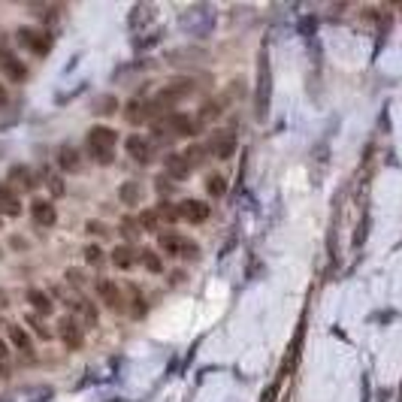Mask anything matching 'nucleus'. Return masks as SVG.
I'll list each match as a JSON object with an SVG mask.
<instances>
[{
  "label": "nucleus",
  "mask_w": 402,
  "mask_h": 402,
  "mask_svg": "<svg viewBox=\"0 0 402 402\" xmlns=\"http://www.w3.org/2000/svg\"><path fill=\"white\" fill-rule=\"evenodd\" d=\"M269 91H272V73H269V58H267V52H263L260 55V76H257V100H254L257 118H263L269 112Z\"/></svg>",
  "instance_id": "f257e3e1"
},
{
  "label": "nucleus",
  "mask_w": 402,
  "mask_h": 402,
  "mask_svg": "<svg viewBox=\"0 0 402 402\" xmlns=\"http://www.w3.org/2000/svg\"><path fill=\"white\" fill-rule=\"evenodd\" d=\"M166 131L170 136H197L203 131V121L200 115H185V112H172V115H166Z\"/></svg>",
  "instance_id": "f03ea898"
},
{
  "label": "nucleus",
  "mask_w": 402,
  "mask_h": 402,
  "mask_svg": "<svg viewBox=\"0 0 402 402\" xmlns=\"http://www.w3.org/2000/svg\"><path fill=\"white\" fill-rule=\"evenodd\" d=\"M206 151L212 157H218V161H227V157H233V151H236V133L233 131H215L209 136V146Z\"/></svg>",
  "instance_id": "7ed1b4c3"
},
{
  "label": "nucleus",
  "mask_w": 402,
  "mask_h": 402,
  "mask_svg": "<svg viewBox=\"0 0 402 402\" xmlns=\"http://www.w3.org/2000/svg\"><path fill=\"white\" fill-rule=\"evenodd\" d=\"M19 43L27 45L34 55H49V49H52V36L36 27H19Z\"/></svg>",
  "instance_id": "20e7f679"
},
{
  "label": "nucleus",
  "mask_w": 402,
  "mask_h": 402,
  "mask_svg": "<svg viewBox=\"0 0 402 402\" xmlns=\"http://www.w3.org/2000/svg\"><path fill=\"white\" fill-rule=\"evenodd\" d=\"M157 245H161V252H166L170 257H197V248L188 239H181L179 233H161Z\"/></svg>",
  "instance_id": "39448f33"
},
{
  "label": "nucleus",
  "mask_w": 402,
  "mask_h": 402,
  "mask_svg": "<svg viewBox=\"0 0 402 402\" xmlns=\"http://www.w3.org/2000/svg\"><path fill=\"white\" fill-rule=\"evenodd\" d=\"M124 146H127V155L136 164H151V157H155V142L146 139V136H131Z\"/></svg>",
  "instance_id": "423d86ee"
},
{
  "label": "nucleus",
  "mask_w": 402,
  "mask_h": 402,
  "mask_svg": "<svg viewBox=\"0 0 402 402\" xmlns=\"http://www.w3.org/2000/svg\"><path fill=\"white\" fill-rule=\"evenodd\" d=\"M58 336H60V342H64L67 348H70V351H79L82 342H85V339H82L79 324H76L73 317H64V321L58 324Z\"/></svg>",
  "instance_id": "0eeeda50"
},
{
  "label": "nucleus",
  "mask_w": 402,
  "mask_h": 402,
  "mask_svg": "<svg viewBox=\"0 0 402 402\" xmlns=\"http://www.w3.org/2000/svg\"><path fill=\"white\" fill-rule=\"evenodd\" d=\"M179 218H185V221H191V224H203L209 218V206L203 200H181Z\"/></svg>",
  "instance_id": "6e6552de"
},
{
  "label": "nucleus",
  "mask_w": 402,
  "mask_h": 402,
  "mask_svg": "<svg viewBox=\"0 0 402 402\" xmlns=\"http://www.w3.org/2000/svg\"><path fill=\"white\" fill-rule=\"evenodd\" d=\"M0 70H3L6 76H10L12 82H21V79H25V76H27V67L21 64V60L15 58L10 49H3V45H0Z\"/></svg>",
  "instance_id": "1a4fd4ad"
},
{
  "label": "nucleus",
  "mask_w": 402,
  "mask_h": 402,
  "mask_svg": "<svg viewBox=\"0 0 402 402\" xmlns=\"http://www.w3.org/2000/svg\"><path fill=\"white\" fill-rule=\"evenodd\" d=\"M0 215L6 218H19L21 215V200L10 185H0Z\"/></svg>",
  "instance_id": "9d476101"
},
{
  "label": "nucleus",
  "mask_w": 402,
  "mask_h": 402,
  "mask_svg": "<svg viewBox=\"0 0 402 402\" xmlns=\"http://www.w3.org/2000/svg\"><path fill=\"white\" fill-rule=\"evenodd\" d=\"M30 215H34L36 224H45V227H52L58 221V212H55V206H52L49 200H34L30 203Z\"/></svg>",
  "instance_id": "9b49d317"
},
{
  "label": "nucleus",
  "mask_w": 402,
  "mask_h": 402,
  "mask_svg": "<svg viewBox=\"0 0 402 402\" xmlns=\"http://www.w3.org/2000/svg\"><path fill=\"white\" fill-rule=\"evenodd\" d=\"M188 176H191V166H188L185 157H181V155H170V157H166V179L185 181Z\"/></svg>",
  "instance_id": "f8f14e48"
},
{
  "label": "nucleus",
  "mask_w": 402,
  "mask_h": 402,
  "mask_svg": "<svg viewBox=\"0 0 402 402\" xmlns=\"http://www.w3.org/2000/svg\"><path fill=\"white\" fill-rule=\"evenodd\" d=\"M58 166H60L64 172H79V170H82L79 151L70 148V146H60V148H58Z\"/></svg>",
  "instance_id": "ddd939ff"
},
{
  "label": "nucleus",
  "mask_w": 402,
  "mask_h": 402,
  "mask_svg": "<svg viewBox=\"0 0 402 402\" xmlns=\"http://www.w3.org/2000/svg\"><path fill=\"white\" fill-rule=\"evenodd\" d=\"M88 142H97V146H109V148H115L118 133L112 131V127H106V124H94V127L88 131Z\"/></svg>",
  "instance_id": "4468645a"
},
{
  "label": "nucleus",
  "mask_w": 402,
  "mask_h": 402,
  "mask_svg": "<svg viewBox=\"0 0 402 402\" xmlns=\"http://www.w3.org/2000/svg\"><path fill=\"white\" fill-rule=\"evenodd\" d=\"M97 293H100V300L109 309H118L121 306V287L115 282H109V278H103V282L97 284Z\"/></svg>",
  "instance_id": "2eb2a0df"
},
{
  "label": "nucleus",
  "mask_w": 402,
  "mask_h": 402,
  "mask_svg": "<svg viewBox=\"0 0 402 402\" xmlns=\"http://www.w3.org/2000/svg\"><path fill=\"white\" fill-rule=\"evenodd\" d=\"M124 118L131 121V124H142V121H151V118H148V103L131 100V103L124 106Z\"/></svg>",
  "instance_id": "dca6fc26"
},
{
  "label": "nucleus",
  "mask_w": 402,
  "mask_h": 402,
  "mask_svg": "<svg viewBox=\"0 0 402 402\" xmlns=\"http://www.w3.org/2000/svg\"><path fill=\"white\" fill-rule=\"evenodd\" d=\"M12 185H21L25 191H34V188H36V179L30 176L27 166H12V170H10V188H12Z\"/></svg>",
  "instance_id": "f3484780"
},
{
  "label": "nucleus",
  "mask_w": 402,
  "mask_h": 402,
  "mask_svg": "<svg viewBox=\"0 0 402 402\" xmlns=\"http://www.w3.org/2000/svg\"><path fill=\"white\" fill-rule=\"evenodd\" d=\"M88 155H91V161L100 164V166H109L112 161H115V148L97 146V142H88Z\"/></svg>",
  "instance_id": "a211bd4d"
},
{
  "label": "nucleus",
  "mask_w": 402,
  "mask_h": 402,
  "mask_svg": "<svg viewBox=\"0 0 402 402\" xmlns=\"http://www.w3.org/2000/svg\"><path fill=\"white\" fill-rule=\"evenodd\" d=\"M118 200L124 203V206H139V200H142L139 185H136V181H124V185L118 188Z\"/></svg>",
  "instance_id": "6ab92c4d"
},
{
  "label": "nucleus",
  "mask_w": 402,
  "mask_h": 402,
  "mask_svg": "<svg viewBox=\"0 0 402 402\" xmlns=\"http://www.w3.org/2000/svg\"><path fill=\"white\" fill-rule=\"evenodd\" d=\"M27 302L34 306V315H49L52 312V297H45V293L36 291V287L27 291Z\"/></svg>",
  "instance_id": "aec40b11"
},
{
  "label": "nucleus",
  "mask_w": 402,
  "mask_h": 402,
  "mask_svg": "<svg viewBox=\"0 0 402 402\" xmlns=\"http://www.w3.org/2000/svg\"><path fill=\"white\" fill-rule=\"evenodd\" d=\"M112 263H115L118 269H131L133 263H136V252L131 245H118L115 252H112Z\"/></svg>",
  "instance_id": "412c9836"
},
{
  "label": "nucleus",
  "mask_w": 402,
  "mask_h": 402,
  "mask_svg": "<svg viewBox=\"0 0 402 402\" xmlns=\"http://www.w3.org/2000/svg\"><path fill=\"white\" fill-rule=\"evenodd\" d=\"M6 333H10V339H12V345L19 348V351H25V354H34V345H30V336L21 327H15V324H10L6 327Z\"/></svg>",
  "instance_id": "4be33fe9"
},
{
  "label": "nucleus",
  "mask_w": 402,
  "mask_h": 402,
  "mask_svg": "<svg viewBox=\"0 0 402 402\" xmlns=\"http://www.w3.org/2000/svg\"><path fill=\"white\" fill-rule=\"evenodd\" d=\"M181 157H185V161H188V166H191V170H197V166H203V164H206L209 151H206V146H200V142H191V148H188Z\"/></svg>",
  "instance_id": "5701e85b"
},
{
  "label": "nucleus",
  "mask_w": 402,
  "mask_h": 402,
  "mask_svg": "<svg viewBox=\"0 0 402 402\" xmlns=\"http://www.w3.org/2000/svg\"><path fill=\"white\" fill-rule=\"evenodd\" d=\"M139 260H142V267H146L151 276H161L164 272V263H161V257H157L151 248H142V254H139Z\"/></svg>",
  "instance_id": "b1692460"
},
{
  "label": "nucleus",
  "mask_w": 402,
  "mask_h": 402,
  "mask_svg": "<svg viewBox=\"0 0 402 402\" xmlns=\"http://www.w3.org/2000/svg\"><path fill=\"white\" fill-rule=\"evenodd\" d=\"M136 221H139V227H142V230H157V224H161V218H157V209H146L139 218H136Z\"/></svg>",
  "instance_id": "393cba45"
},
{
  "label": "nucleus",
  "mask_w": 402,
  "mask_h": 402,
  "mask_svg": "<svg viewBox=\"0 0 402 402\" xmlns=\"http://www.w3.org/2000/svg\"><path fill=\"white\" fill-rule=\"evenodd\" d=\"M121 233H124V239H139L142 236V227H139V221H133V218H124L121 221Z\"/></svg>",
  "instance_id": "a878e982"
},
{
  "label": "nucleus",
  "mask_w": 402,
  "mask_h": 402,
  "mask_svg": "<svg viewBox=\"0 0 402 402\" xmlns=\"http://www.w3.org/2000/svg\"><path fill=\"white\" fill-rule=\"evenodd\" d=\"M206 191H209V197H224L227 181H224L221 176H209V179H206Z\"/></svg>",
  "instance_id": "bb28decb"
},
{
  "label": "nucleus",
  "mask_w": 402,
  "mask_h": 402,
  "mask_svg": "<svg viewBox=\"0 0 402 402\" xmlns=\"http://www.w3.org/2000/svg\"><path fill=\"white\" fill-rule=\"evenodd\" d=\"M157 218L166 224H176L179 221V206H170V203H164V206H157Z\"/></svg>",
  "instance_id": "cd10ccee"
},
{
  "label": "nucleus",
  "mask_w": 402,
  "mask_h": 402,
  "mask_svg": "<svg viewBox=\"0 0 402 402\" xmlns=\"http://www.w3.org/2000/svg\"><path fill=\"white\" fill-rule=\"evenodd\" d=\"M27 321H30V327H34L36 333H40V339H45V342H49V339H52V333H49V327H45V324L40 321V315H30Z\"/></svg>",
  "instance_id": "c85d7f7f"
},
{
  "label": "nucleus",
  "mask_w": 402,
  "mask_h": 402,
  "mask_svg": "<svg viewBox=\"0 0 402 402\" xmlns=\"http://www.w3.org/2000/svg\"><path fill=\"white\" fill-rule=\"evenodd\" d=\"M155 188H157V194H161V197H170V194H172V179L157 176V179H155Z\"/></svg>",
  "instance_id": "c756f323"
},
{
  "label": "nucleus",
  "mask_w": 402,
  "mask_h": 402,
  "mask_svg": "<svg viewBox=\"0 0 402 402\" xmlns=\"http://www.w3.org/2000/svg\"><path fill=\"white\" fill-rule=\"evenodd\" d=\"M79 312H82V317H85V324H97V312L88 306V302H79Z\"/></svg>",
  "instance_id": "7c9ffc66"
},
{
  "label": "nucleus",
  "mask_w": 402,
  "mask_h": 402,
  "mask_svg": "<svg viewBox=\"0 0 402 402\" xmlns=\"http://www.w3.org/2000/svg\"><path fill=\"white\" fill-rule=\"evenodd\" d=\"M85 260L88 263H100L103 260V252L97 245H91V248H85Z\"/></svg>",
  "instance_id": "2f4dec72"
},
{
  "label": "nucleus",
  "mask_w": 402,
  "mask_h": 402,
  "mask_svg": "<svg viewBox=\"0 0 402 402\" xmlns=\"http://www.w3.org/2000/svg\"><path fill=\"white\" fill-rule=\"evenodd\" d=\"M49 188H52V197H64V181L58 176H49Z\"/></svg>",
  "instance_id": "473e14b6"
},
{
  "label": "nucleus",
  "mask_w": 402,
  "mask_h": 402,
  "mask_svg": "<svg viewBox=\"0 0 402 402\" xmlns=\"http://www.w3.org/2000/svg\"><path fill=\"white\" fill-rule=\"evenodd\" d=\"M34 12H40V15H55V12H60L58 6H34Z\"/></svg>",
  "instance_id": "72a5a7b5"
},
{
  "label": "nucleus",
  "mask_w": 402,
  "mask_h": 402,
  "mask_svg": "<svg viewBox=\"0 0 402 402\" xmlns=\"http://www.w3.org/2000/svg\"><path fill=\"white\" fill-rule=\"evenodd\" d=\"M88 230H91V233H106V227H103V224H94V221H91V224H88Z\"/></svg>",
  "instance_id": "f704fd0d"
},
{
  "label": "nucleus",
  "mask_w": 402,
  "mask_h": 402,
  "mask_svg": "<svg viewBox=\"0 0 402 402\" xmlns=\"http://www.w3.org/2000/svg\"><path fill=\"white\" fill-rule=\"evenodd\" d=\"M3 357H6V345L0 342V360H3Z\"/></svg>",
  "instance_id": "c9c22d12"
},
{
  "label": "nucleus",
  "mask_w": 402,
  "mask_h": 402,
  "mask_svg": "<svg viewBox=\"0 0 402 402\" xmlns=\"http://www.w3.org/2000/svg\"><path fill=\"white\" fill-rule=\"evenodd\" d=\"M3 103H6V91L0 88V106H3Z\"/></svg>",
  "instance_id": "e433bc0d"
},
{
  "label": "nucleus",
  "mask_w": 402,
  "mask_h": 402,
  "mask_svg": "<svg viewBox=\"0 0 402 402\" xmlns=\"http://www.w3.org/2000/svg\"><path fill=\"white\" fill-rule=\"evenodd\" d=\"M3 372H6V369H3V366H0V375H3Z\"/></svg>",
  "instance_id": "4c0bfd02"
}]
</instances>
